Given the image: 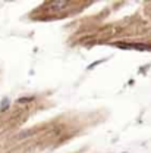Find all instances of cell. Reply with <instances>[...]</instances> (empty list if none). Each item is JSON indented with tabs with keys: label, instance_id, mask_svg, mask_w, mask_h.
<instances>
[{
	"label": "cell",
	"instance_id": "obj_2",
	"mask_svg": "<svg viewBox=\"0 0 151 153\" xmlns=\"http://www.w3.org/2000/svg\"><path fill=\"white\" fill-rule=\"evenodd\" d=\"M9 105H10L9 99H3V102H1V105H0V111H1V112H4V111L9 108Z\"/></svg>",
	"mask_w": 151,
	"mask_h": 153
},
{
	"label": "cell",
	"instance_id": "obj_1",
	"mask_svg": "<svg viewBox=\"0 0 151 153\" xmlns=\"http://www.w3.org/2000/svg\"><path fill=\"white\" fill-rule=\"evenodd\" d=\"M122 49H138V50H151V46H144V44H129V46H120Z\"/></svg>",
	"mask_w": 151,
	"mask_h": 153
}]
</instances>
